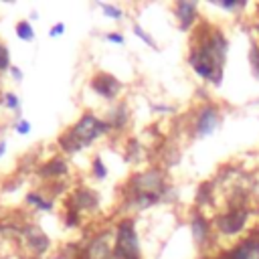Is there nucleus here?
Masks as SVG:
<instances>
[{
  "mask_svg": "<svg viewBox=\"0 0 259 259\" xmlns=\"http://www.w3.org/2000/svg\"><path fill=\"white\" fill-rule=\"evenodd\" d=\"M8 73L12 75V79H14V81H22V77H24V75H22V71H20L16 65H12V67L8 69Z\"/></svg>",
  "mask_w": 259,
  "mask_h": 259,
  "instance_id": "obj_31",
  "label": "nucleus"
},
{
  "mask_svg": "<svg viewBox=\"0 0 259 259\" xmlns=\"http://www.w3.org/2000/svg\"><path fill=\"white\" fill-rule=\"evenodd\" d=\"M249 63H251L253 75L259 77V42H251V49H249Z\"/></svg>",
  "mask_w": 259,
  "mask_h": 259,
  "instance_id": "obj_21",
  "label": "nucleus"
},
{
  "mask_svg": "<svg viewBox=\"0 0 259 259\" xmlns=\"http://www.w3.org/2000/svg\"><path fill=\"white\" fill-rule=\"evenodd\" d=\"M12 65H10V51L4 42H0V73L8 71Z\"/></svg>",
  "mask_w": 259,
  "mask_h": 259,
  "instance_id": "obj_27",
  "label": "nucleus"
},
{
  "mask_svg": "<svg viewBox=\"0 0 259 259\" xmlns=\"http://www.w3.org/2000/svg\"><path fill=\"white\" fill-rule=\"evenodd\" d=\"M65 28H67V26H65V22H57V24H53V26H51L49 34H51L53 38H57V36H61V34L65 32Z\"/></svg>",
  "mask_w": 259,
  "mask_h": 259,
  "instance_id": "obj_30",
  "label": "nucleus"
},
{
  "mask_svg": "<svg viewBox=\"0 0 259 259\" xmlns=\"http://www.w3.org/2000/svg\"><path fill=\"white\" fill-rule=\"evenodd\" d=\"M212 188H214V182H204L198 186V192H196V204L198 206H206L208 202H212Z\"/></svg>",
  "mask_w": 259,
  "mask_h": 259,
  "instance_id": "obj_17",
  "label": "nucleus"
},
{
  "mask_svg": "<svg viewBox=\"0 0 259 259\" xmlns=\"http://www.w3.org/2000/svg\"><path fill=\"white\" fill-rule=\"evenodd\" d=\"M212 4H217V6H221L229 12H237V10L247 6V0H219V2H212Z\"/></svg>",
  "mask_w": 259,
  "mask_h": 259,
  "instance_id": "obj_22",
  "label": "nucleus"
},
{
  "mask_svg": "<svg viewBox=\"0 0 259 259\" xmlns=\"http://www.w3.org/2000/svg\"><path fill=\"white\" fill-rule=\"evenodd\" d=\"M111 132L109 123L95 115L93 111H85L71 127H67L59 136V148L67 154H77L83 148L91 146L101 136H107Z\"/></svg>",
  "mask_w": 259,
  "mask_h": 259,
  "instance_id": "obj_2",
  "label": "nucleus"
},
{
  "mask_svg": "<svg viewBox=\"0 0 259 259\" xmlns=\"http://www.w3.org/2000/svg\"><path fill=\"white\" fill-rule=\"evenodd\" d=\"M227 51H229V40H227L225 32L214 24L202 22L196 26V30L190 38L188 65L200 79H204L212 85H221Z\"/></svg>",
  "mask_w": 259,
  "mask_h": 259,
  "instance_id": "obj_1",
  "label": "nucleus"
},
{
  "mask_svg": "<svg viewBox=\"0 0 259 259\" xmlns=\"http://www.w3.org/2000/svg\"><path fill=\"white\" fill-rule=\"evenodd\" d=\"M30 121L28 119H24V117H20L18 121H16V125H14V130H16V134H20V136H28L30 134Z\"/></svg>",
  "mask_w": 259,
  "mask_h": 259,
  "instance_id": "obj_28",
  "label": "nucleus"
},
{
  "mask_svg": "<svg viewBox=\"0 0 259 259\" xmlns=\"http://www.w3.org/2000/svg\"><path fill=\"white\" fill-rule=\"evenodd\" d=\"M16 36H18L20 40H24V42H30V40L34 38V28H32V24H30L28 20H18V22H16Z\"/></svg>",
  "mask_w": 259,
  "mask_h": 259,
  "instance_id": "obj_18",
  "label": "nucleus"
},
{
  "mask_svg": "<svg viewBox=\"0 0 259 259\" xmlns=\"http://www.w3.org/2000/svg\"><path fill=\"white\" fill-rule=\"evenodd\" d=\"M223 113L214 103H202L192 119V132L196 138H206L210 136L219 125H221Z\"/></svg>",
  "mask_w": 259,
  "mask_h": 259,
  "instance_id": "obj_6",
  "label": "nucleus"
},
{
  "mask_svg": "<svg viewBox=\"0 0 259 259\" xmlns=\"http://www.w3.org/2000/svg\"><path fill=\"white\" fill-rule=\"evenodd\" d=\"M105 121L109 123L111 132H121V130H125V125H127V121H130V109H127V105H125L123 101L115 103V105L109 109Z\"/></svg>",
  "mask_w": 259,
  "mask_h": 259,
  "instance_id": "obj_15",
  "label": "nucleus"
},
{
  "mask_svg": "<svg viewBox=\"0 0 259 259\" xmlns=\"http://www.w3.org/2000/svg\"><path fill=\"white\" fill-rule=\"evenodd\" d=\"M6 146H8V142L6 140H0V158L6 154Z\"/></svg>",
  "mask_w": 259,
  "mask_h": 259,
  "instance_id": "obj_32",
  "label": "nucleus"
},
{
  "mask_svg": "<svg viewBox=\"0 0 259 259\" xmlns=\"http://www.w3.org/2000/svg\"><path fill=\"white\" fill-rule=\"evenodd\" d=\"M2 105H4L8 111H18V109H20V101H18L16 93H12V91H6V93L2 95Z\"/></svg>",
  "mask_w": 259,
  "mask_h": 259,
  "instance_id": "obj_23",
  "label": "nucleus"
},
{
  "mask_svg": "<svg viewBox=\"0 0 259 259\" xmlns=\"http://www.w3.org/2000/svg\"><path fill=\"white\" fill-rule=\"evenodd\" d=\"M65 225H67L69 229H71V227H79V225H81V214H79L75 208H71V206L65 210Z\"/></svg>",
  "mask_w": 259,
  "mask_h": 259,
  "instance_id": "obj_26",
  "label": "nucleus"
},
{
  "mask_svg": "<svg viewBox=\"0 0 259 259\" xmlns=\"http://www.w3.org/2000/svg\"><path fill=\"white\" fill-rule=\"evenodd\" d=\"M83 259H113V241L109 231L95 233L81 251Z\"/></svg>",
  "mask_w": 259,
  "mask_h": 259,
  "instance_id": "obj_8",
  "label": "nucleus"
},
{
  "mask_svg": "<svg viewBox=\"0 0 259 259\" xmlns=\"http://www.w3.org/2000/svg\"><path fill=\"white\" fill-rule=\"evenodd\" d=\"M24 200H26V204H30L32 208H36V210H40V212H51L53 206H55V200L47 198V196L40 194V192H28V194L24 196Z\"/></svg>",
  "mask_w": 259,
  "mask_h": 259,
  "instance_id": "obj_16",
  "label": "nucleus"
},
{
  "mask_svg": "<svg viewBox=\"0 0 259 259\" xmlns=\"http://www.w3.org/2000/svg\"><path fill=\"white\" fill-rule=\"evenodd\" d=\"M69 206L75 208L79 214H83V212H93V210H97V206H99V196H97L95 190H91V188H87V186H79V188H75V190L71 192V196H69Z\"/></svg>",
  "mask_w": 259,
  "mask_h": 259,
  "instance_id": "obj_11",
  "label": "nucleus"
},
{
  "mask_svg": "<svg viewBox=\"0 0 259 259\" xmlns=\"http://www.w3.org/2000/svg\"><path fill=\"white\" fill-rule=\"evenodd\" d=\"M190 231H192V239H194V243L198 247H202V249L208 247L214 229H212V223L200 210L192 212V217H190Z\"/></svg>",
  "mask_w": 259,
  "mask_h": 259,
  "instance_id": "obj_12",
  "label": "nucleus"
},
{
  "mask_svg": "<svg viewBox=\"0 0 259 259\" xmlns=\"http://www.w3.org/2000/svg\"><path fill=\"white\" fill-rule=\"evenodd\" d=\"M166 192V176L160 168H148L130 178V194H146L162 198Z\"/></svg>",
  "mask_w": 259,
  "mask_h": 259,
  "instance_id": "obj_5",
  "label": "nucleus"
},
{
  "mask_svg": "<svg viewBox=\"0 0 259 259\" xmlns=\"http://www.w3.org/2000/svg\"><path fill=\"white\" fill-rule=\"evenodd\" d=\"M91 170H93V176H95L97 180H103V178L107 176V166L103 164L101 156H95V158H93V162H91Z\"/></svg>",
  "mask_w": 259,
  "mask_h": 259,
  "instance_id": "obj_24",
  "label": "nucleus"
},
{
  "mask_svg": "<svg viewBox=\"0 0 259 259\" xmlns=\"http://www.w3.org/2000/svg\"><path fill=\"white\" fill-rule=\"evenodd\" d=\"M99 8L103 10V14H105V16H109V18H113V20H121V18H123V10H121V8H117L115 4L99 2Z\"/></svg>",
  "mask_w": 259,
  "mask_h": 259,
  "instance_id": "obj_20",
  "label": "nucleus"
},
{
  "mask_svg": "<svg viewBox=\"0 0 259 259\" xmlns=\"http://www.w3.org/2000/svg\"><path fill=\"white\" fill-rule=\"evenodd\" d=\"M134 32H136V36H138V38H142V40H144L148 47H152L154 51H158V45H156V40H154V38H152V36H150V34H148V32H146V30H144V28H142L138 22L134 24Z\"/></svg>",
  "mask_w": 259,
  "mask_h": 259,
  "instance_id": "obj_25",
  "label": "nucleus"
},
{
  "mask_svg": "<svg viewBox=\"0 0 259 259\" xmlns=\"http://www.w3.org/2000/svg\"><path fill=\"white\" fill-rule=\"evenodd\" d=\"M225 259H259V231L247 235L239 243L219 251Z\"/></svg>",
  "mask_w": 259,
  "mask_h": 259,
  "instance_id": "obj_9",
  "label": "nucleus"
},
{
  "mask_svg": "<svg viewBox=\"0 0 259 259\" xmlns=\"http://www.w3.org/2000/svg\"><path fill=\"white\" fill-rule=\"evenodd\" d=\"M144 148L140 146V142H136V140H132L130 144H127V148H125V158L130 160V162H140L142 158H144Z\"/></svg>",
  "mask_w": 259,
  "mask_h": 259,
  "instance_id": "obj_19",
  "label": "nucleus"
},
{
  "mask_svg": "<svg viewBox=\"0 0 259 259\" xmlns=\"http://www.w3.org/2000/svg\"><path fill=\"white\" fill-rule=\"evenodd\" d=\"M249 219H251L249 206H245V208H227V210H221V212L214 214L212 229H214L217 235L231 239V237L241 235L247 229Z\"/></svg>",
  "mask_w": 259,
  "mask_h": 259,
  "instance_id": "obj_4",
  "label": "nucleus"
},
{
  "mask_svg": "<svg viewBox=\"0 0 259 259\" xmlns=\"http://www.w3.org/2000/svg\"><path fill=\"white\" fill-rule=\"evenodd\" d=\"M174 16L178 20L180 30H188L198 18V4L194 0H180L174 4Z\"/></svg>",
  "mask_w": 259,
  "mask_h": 259,
  "instance_id": "obj_13",
  "label": "nucleus"
},
{
  "mask_svg": "<svg viewBox=\"0 0 259 259\" xmlns=\"http://www.w3.org/2000/svg\"><path fill=\"white\" fill-rule=\"evenodd\" d=\"M105 40H109V42H113V45H123V42H125V38H123L121 32H107V34H105Z\"/></svg>",
  "mask_w": 259,
  "mask_h": 259,
  "instance_id": "obj_29",
  "label": "nucleus"
},
{
  "mask_svg": "<svg viewBox=\"0 0 259 259\" xmlns=\"http://www.w3.org/2000/svg\"><path fill=\"white\" fill-rule=\"evenodd\" d=\"M200 259H225L221 253H217V255H204V257H200Z\"/></svg>",
  "mask_w": 259,
  "mask_h": 259,
  "instance_id": "obj_33",
  "label": "nucleus"
},
{
  "mask_svg": "<svg viewBox=\"0 0 259 259\" xmlns=\"http://www.w3.org/2000/svg\"><path fill=\"white\" fill-rule=\"evenodd\" d=\"M113 259H142L140 237L134 219H121L113 233Z\"/></svg>",
  "mask_w": 259,
  "mask_h": 259,
  "instance_id": "obj_3",
  "label": "nucleus"
},
{
  "mask_svg": "<svg viewBox=\"0 0 259 259\" xmlns=\"http://www.w3.org/2000/svg\"><path fill=\"white\" fill-rule=\"evenodd\" d=\"M67 174H69V164L61 156H53L51 160H47L38 166V176H42L47 180H61Z\"/></svg>",
  "mask_w": 259,
  "mask_h": 259,
  "instance_id": "obj_14",
  "label": "nucleus"
},
{
  "mask_svg": "<svg viewBox=\"0 0 259 259\" xmlns=\"http://www.w3.org/2000/svg\"><path fill=\"white\" fill-rule=\"evenodd\" d=\"M18 239L22 241L24 249L30 251L36 257H42L49 249H51V239L47 237V233L36 227V225H22L18 229Z\"/></svg>",
  "mask_w": 259,
  "mask_h": 259,
  "instance_id": "obj_7",
  "label": "nucleus"
},
{
  "mask_svg": "<svg viewBox=\"0 0 259 259\" xmlns=\"http://www.w3.org/2000/svg\"><path fill=\"white\" fill-rule=\"evenodd\" d=\"M91 89L101 97V99H107V101H113L119 97V93L123 91V85L119 79H115L113 75L105 73V71H97L91 81H89Z\"/></svg>",
  "mask_w": 259,
  "mask_h": 259,
  "instance_id": "obj_10",
  "label": "nucleus"
}]
</instances>
